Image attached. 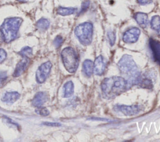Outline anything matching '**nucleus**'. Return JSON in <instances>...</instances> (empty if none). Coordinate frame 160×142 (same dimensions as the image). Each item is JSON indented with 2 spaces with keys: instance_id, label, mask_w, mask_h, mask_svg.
I'll list each match as a JSON object with an SVG mask.
<instances>
[{
  "instance_id": "f257e3e1",
  "label": "nucleus",
  "mask_w": 160,
  "mask_h": 142,
  "mask_svg": "<svg viewBox=\"0 0 160 142\" xmlns=\"http://www.w3.org/2000/svg\"><path fill=\"white\" fill-rule=\"evenodd\" d=\"M101 88L106 98H112L126 91L131 86L126 79L114 76L104 78L101 82Z\"/></svg>"
},
{
  "instance_id": "f03ea898",
  "label": "nucleus",
  "mask_w": 160,
  "mask_h": 142,
  "mask_svg": "<svg viewBox=\"0 0 160 142\" xmlns=\"http://www.w3.org/2000/svg\"><path fill=\"white\" fill-rule=\"evenodd\" d=\"M118 66L121 73L128 78L127 81L131 87L138 84L141 74L131 55L124 54L118 63Z\"/></svg>"
},
{
  "instance_id": "7ed1b4c3",
  "label": "nucleus",
  "mask_w": 160,
  "mask_h": 142,
  "mask_svg": "<svg viewBox=\"0 0 160 142\" xmlns=\"http://www.w3.org/2000/svg\"><path fill=\"white\" fill-rule=\"evenodd\" d=\"M22 23V19L19 17L6 18L0 26V34L2 40L9 43L16 39Z\"/></svg>"
},
{
  "instance_id": "20e7f679",
  "label": "nucleus",
  "mask_w": 160,
  "mask_h": 142,
  "mask_svg": "<svg viewBox=\"0 0 160 142\" xmlns=\"http://www.w3.org/2000/svg\"><path fill=\"white\" fill-rule=\"evenodd\" d=\"M61 56L66 69L70 73H75L79 65V59L76 51L71 47H67L62 49Z\"/></svg>"
},
{
  "instance_id": "39448f33",
  "label": "nucleus",
  "mask_w": 160,
  "mask_h": 142,
  "mask_svg": "<svg viewBox=\"0 0 160 142\" xmlns=\"http://www.w3.org/2000/svg\"><path fill=\"white\" fill-rule=\"evenodd\" d=\"M74 34L79 41L84 46L89 45L92 41L93 25L90 22H84L77 26Z\"/></svg>"
},
{
  "instance_id": "423d86ee",
  "label": "nucleus",
  "mask_w": 160,
  "mask_h": 142,
  "mask_svg": "<svg viewBox=\"0 0 160 142\" xmlns=\"http://www.w3.org/2000/svg\"><path fill=\"white\" fill-rule=\"evenodd\" d=\"M51 68L52 64L50 61H46L39 66L36 73V80L38 83H42L46 81L49 75Z\"/></svg>"
},
{
  "instance_id": "0eeeda50",
  "label": "nucleus",
  "mask_w": 160,
  "mask_h": 142,
  "mask_svg": "<svg viewBox=\"0 0 160 142\" xmlns=\"http://www.w3.org/2000/svg\"><path fill=\"white\" fill-rule=\"evenodd\" d=\"M141 31L136 27H132L126 30L122 36V40L124 43L128 44H132L136 43L140 36Z\"/></svg>"
},
{
  "instance_id": "6e6552de",
  "label": "nucleus",
  "mask_w": 160,
  "mask_h": 142,
  "mask_svg": "<svg viewBox=\"0 0 160 142\" xmlns=\"http://www.w3.org/2000/svg\"><path fill=\"white\" fill-rule=\"evenodd\" d=\"M114 110L121 112L126 116H132L138 114L140 111L141 108L138 105L127 106L117 104L114 106Z\"/></svg>"
},
{
  "instance_id": "1a4fd4ad",
  "label": "nucleus",
  "mask_w": 160,
  "mask_h": 142,
  "mask_svg": "<svg viewBox=\"0 0 160 142\" xmlns=\"http://www.w3.org/2000/svg\"><path fill=\"white\" fill-rule=\"evenodd\" d=\"M149 46L152 52L153 59L160 65V41L151 38L149 40Z\"/></svg>"
},
{
  "instance_id": "9d476101",
  "label": "nucleus",
  "mask_w": 160,
  "mask_h": 142,
  "mask_svg": "<svg viewBox=\"0 0 160 142\" xmlns=\"http://www.w3.org/2000/svg\"><path fill=\"white\" fill-rule=\"evenodd\" d=\"M105 68L106 64L103 57L101 55L98 56L93 63V72L96 75L101 76L104 73Z\"/></svg>"
},
{
  "instance_id": "9b49d317",
  "label": "nucleus",
  "mask_w": 160,
  "mask_h": 142,
  "mask_svg": "<svg viewBox=\"0 0 160 142\" xmlns=\"http://www.w3.org/2000/svg\"><path fill=\"white\" fill-rule=\"evenodd\" d=\"M30 63V59L28 58H23L16 65L13 73L14 77H18L21 75L27 69Z\"/></svg>"
},
{
  "instance_id": "f8f14e48",
  "label": "nucleus",
  "mask_w": 160,
  "mask_h": 142,
  "mask_svg": "<svg viewBox=\"0 0 160 142\" xmlns=\"http://www.w3.org/2000/svg\"><path fill=\"white\" fill-rule=\"evenodd\" d=\"M48 94L44 91L37 93L32 100V104L34 106L39 108L42 106L48 100Z\"/></svg>"
},
{
  "instance_id": "ddd939ff",
  "label": "nucleus",
  "mask_w": 160,
  "mask_h": 142,
  "mask_svg": "<svg viewBox=\"0 0 160 142\" xmlns=\"http://www.w3.org/2000/svg\"><path fill=\"white\" fill-rule=\"evenodd\" d=\"M134 18L141 28H146L148 26L149 19L147 14L144 13L138 12L134 15Z\"/></svg>"
},
{
  "instance_id": "4468645a",
  "label": "nucleus",
  "mask_w": 160,
  "mask_h": 142,
  "mask_svg": "<svg viewBox=\"0 0 160 142\" xmlns=\"http://www.w3.org/2000/svg\"><path fill=\"white\" fill-rule=\"evenodd\" d=\"M20 98V94L16 91L6 92L1 98V101L4 103L12 104Z\"/></svg>"
},
{
  "instance_id": "2eb2a0df",
  "label": "nucleus",
  "mask_w": 160,
  "mask_h": 142,
  "mask_svg": "<svg viewBox=\"0 0 160 142\" xmlns=\"http://www.w3.org/2000/svg\"><path fill=\"white\" fill-rule=\"evenodd\" d=\"M82 72L86 77H91L93 73V62L90 59H86L82 64Z\"/></svg>"
},
{
  "instance_id": "dca6fc26",
  "label": "nucleus",
  "mask_w": 160,
  "mask_h": 142,
  "mask_svg": "<svg viewBox=\"0 0 160 142\" xmlns=\"http://www.w3.org/2000/svg\"><path fill=\"white\" fill-rule=\"evenodd\" d=\"M74 93V84L71 81H67L63 86V96L69 98Z\"/></svg>"
},
{
  "instance_id": "f3484780",
  "label": "nucleus",
  "mask_w": 160,
  "mask_h": 142,
  "mask_svg": "<svg viewBox=\"0 0 160 142\" xmlns=\"http://www.w3.org/2000/svg\"><path fill=\"white\" fill-rule=\"evenodd\" d=\"M76 11L77 9L75 8L59 6L56 9V13L61 16H69L74 14L76 12Z\"/></svg>"
},
{
  "instance_id": "a211bd4d",
  "label": "nucleus",
  "mask_w": 160,
  "mask_h": 142,
  "mask_svg": "<svg viewBox=\"0 0 160 142\" xmlns=\"http://www.w3.org/2000/svg\"><path fill=\"white\" fill-rule=\"evenodd\" d=\"M50 26V22L48 19L41 18L36 23V28L40 31H44L47 30Z\"/></svg>"
},
{
  "instance_id": "6ab92c4d",
  "label": "nucleus",
  "mask_w": 160,
  "mask_h": 142,
  "mask_svg": "<svg viewBox=\"0 0 160 142\" xmlns=\"http://www.w3.org/2000/svg\"><path fill=\"white\" fill-rule=\"evenodd\" d=\"M137 84H139L140 87L146 89H152L153 87L152 81H151V79L147 77L141 78V76Z\"/></svg>"
},
{
  "instance_id": "aec40b11",
  "label": "nucleus",
  "mask_w": 160,
  "mask_h": 142,
  "mask_svg": "<svg viewBox=\"0 0 160 142\" xmlns=\"http://www.w3.org/2000/svg\"><path fill=\"white\" fill-rule=\"evenodd\" d=\"M151 28L158 32L160 31V16L158 15L153 16L151 20Z\"/></svg>"
},
{
  "instance_id": "412c9836",
  "label": "nucleus",
  "mask_w": 160,
  "mask_h": 142,
  "mask_svg": "<svg viewBox=\"0 0 160 142\" xmlns=\"http://www.w3.org/2000/svg\"><path fill=\"white\" fill-rule=\"evenodd\" d=\"M19 53L23 58H29L32 55V49L29 46H25L21 49Z\"/></svg>"
},
{
  "instance_id": "4be33fe9",
  "label": "nucleus",
  "mask_w": 160,
  "mask_h": 142,
  "mask_svg": "<svg viewBox=\"0 0 160 142\" xmlns=\"http://www.w3.org/2000/svg\"><path fill=\"white\" fill-rule=\"evenodd\" d=\"M107 37L109 41V43L111 46H113L116 41V34L113 31H109L107 33Z\"/></svg>"
},
{
  "instance_id": "5701e85b",
  "label": "nucleus",
  "mask_w": 160,
  "mask_h": 142,
  "mask_svg": "<svg viewBox=\"0 0 160 142\" xmlns=\"http://www.w3.org/2000/svg\"><path fill=\"white\" fill-rule=\"evenodd\" d=\"M8 79V74L7 72L5 71H1L0 72V88L2 87Z\"/></svg>"
},
{
  "instance_id": "b1692460",
  "label": "nucleus",
  "mask_w": 160,
  "mask_h": 142,
  "mask_svg": "<svg viewBox=\"0 0 160 142\" xmlns=\"http://www.w3.org/2000/svg\"><path fill=\"white\" fill-rule=\"evenodd\" d=\"M36 112L38 114H40L43 116H46L49 114V111L46 108H42L41 106L39 107L38 109H36Z\"/></svg>"
},
{
  "instance_id": "393cba45",
  "label": "nucleus",
  "mask_w": 160,
  "mask_h": 142,
  "mask_svg": "<svg viewBox=\"0 0 160 142\" xmlns=\"http://www.w3.org/2000/svg\"><path fill=\"white\" fill-rule=\"evenodd\" d=\"M62 42H63V38L60 35H58L54 39L53 41V44L54 45V46L56 48H59L61 44H62Z\"/></svg>"
},
{
  "instance_id": "a878e982",
  "label": "nucleus",
  "mask_w": 160,
  "mask_h": 142,
  "mask_svg": "<svg viewBox=\"0 0 160 142\" xmlns=\"http://www.w3.org/2000/svg\"><path fill=\"white\" fill-rule=\"evenodd\" d=\"M89 6V0H85L84 1H83V3H82L81 9L79 11V14L84 13L85 11H86L87 9H88Z\"/></svg>"
},
{
  "instance_id": "bb28decb",
  "label": "nucleus",
  "mask_w": 160,
  "mask_h": 142,
  "mask_svg": "<svg viewBox=\"0 0 160 142\" xmlns=\"http://www.w3.org/2000/svg\"><path fill=\"white\" fill-rule=\"evenodd\" d=\"M6 57H7L6 51L2 48H0V63H2L6 59Z\"/></svg>"
},
{
  "instance_id": "cd10ccee",
  "label": "nucleus",
  "mask_w": 160,
  "mask_h": 142,
  "mask_svg": "<svg viewBox=\"0 0 160 142\" xmlns=\"http://www.w3.org/2000/svg\"><path fill=\"white\" fill-rule=\"evenodd\" d=\"M137 2L139 4L144 6V5H147L152 3V0H137Z\"/></svg>"
},
{
  "instance_id": "c85d7f7f",
  "label": "nucleus",
  "mask_w": 160,
  "mask_h": 142,
  "mask_svg": "<svg viewBox=\"0 0 160 142\" xmlns=\"http://www.w3.org/2000/svg\"><path fill=\"white\" fill-rule=\"evenodd\" d=\"M44 124L47 125V126H61V124L59 123H50V122H45V123H44Z\"/></svg>"
},
{
  "instance_id": "c756f323",
  "label": "nucleus",
  "mask_w": 160,
  "mask_h": 142,
  "mask_svg": "<svg viewBox=\"0 0 160 142\" xmlns=\"http://www.w3.org/2000/svg\"><path fill=\"white\" fill-rule=\"evenodd\" d=\"M16 1H18L19 2H21V3H24V2H26L28 0H16Z\"/></svg>"
}]
</instances>
